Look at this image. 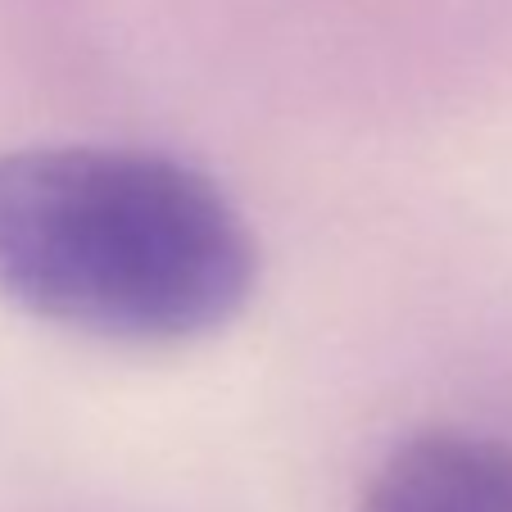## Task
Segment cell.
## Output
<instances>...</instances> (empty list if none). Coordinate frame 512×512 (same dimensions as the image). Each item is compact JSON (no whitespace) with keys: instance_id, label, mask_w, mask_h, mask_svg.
I'll use <instances>...</instances> for the list:
<instances>
[{"instance_id":"cell-1","label":"cell","mask_w":512,"mask_h":512,"mask_svg":"<svg viewBox=\"0 0 512 512\" xmlns=\"http://www.w3.org/2000/svg\"><path fill=\"white\" fill-rule=\"evenodd\" d=\"M259 245L204 173L145 150L0 155V295L118 345H186L241 318Z\"/></svg>"},{"instance_id":"cell-2","label":"cell","mask_w":512,"mask_h":512,"mask_svg":"<svg viewBox=\"0 0 512 512\" xmlns=\"http://www.w3.org/2000/svg\"><path fill=\"white\" fill-rule=\"evenodd\" d=\"M363 512H512V445L472 431H417L377 467Z\"/></svg>"}]
</instances>
